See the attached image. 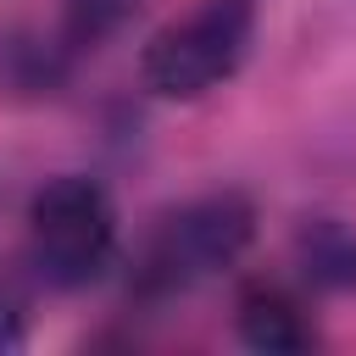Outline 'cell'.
Returning <instances> with one entry per match:
<instances>
[{
  "mask_svg": "<svg viewBox=\"0 0 356 356\" xmlns=\"http://www.w3.org/2000/svg\"><path fill=\"white\" fill-rule=\"evenodd\" d=\"M256 239V200L245 189H206L178 206H167L145 239L134 245L128 289L139 300H172L189 295L206 278H222L245 261Z\"/></svg>",
  "mask_w": 356,
  "mask_h": 356,
  "instance_id": "1",
  "label": "cell"
},
{
  "mask_svg": "<svg viewBox=\"0 0 356 356\" xmlns=\"http://www.w3.org/2000/svg\"><path fill=\"white\" fill-rule=\"evenodd\" d=\"M122 217L100 178L56 172L28 200V273L44 289L78 295L117 267Z\"/></svg>",
  "mask_w": 356,
  "mask_h": 356,
  "instance_id": "2",
  "label": "cell"
},
{
  "mask_svg": "<svg viewBox=\"0 0 356 356\" xmlns=\"http://www.w3.org/2000/svg\"><path fill=\"white\" fill-rule=\"evenodd\" d=\"M261 0H195L172 22H161L139 50V83L156 100L189 106L222 89L256 44Z\"/></svg>",
  "mask_w": 356,
  "mask_h": 356,
  "instance_id": "3",
  "label": "cell"
},
{
  "mask_svg": "<svg viewBox=\"0 0 356 356\" xmlns=\"http://www.w3.org/2000/svg\"><path fill=\"white\" fill-rule=\"evenodd\" d=\"M234 334L261 356H300L323 339L306 289L289 278H245L234 295Z\"/></svg>",
  "mask_w": 356,
  "mask_h": 356,
  "instance_id": "4",
  "label": "cell"
},
{
  "mask_svg": "<svg viewBox=\"0 0 356 356\" xmlns=\"http://www.w3.org/2000/svg\"><path fill=\"white\" fill-rule=\"evenodd\" d=\"M295 261L312 289H356V228L339 217H306L295 228Z\"/></svg>",
  "mask_w": 356,
  "mask_h": 356,
  "instance_id": "5",
  "label": "cell"
},
{
  "mask_svg": "<svg viewBox=\"0 0 356 356\" xmlns=\"http://www.w3.org/2000/svg\"><path fill=\"white\" fill-rule=\"evenodd\" d=\"M61 11H67V39L95 44V39L117 33V28H128L145 11V0H61Z\"/></svg>",
  "mask_w": 356,
  "mask_h": 356,
  "instance_id": "6",
  "label": "cell"
},
{
  "mask_svg": "<svg viewBox=\"0 0 356 356\" xmlns=\"http://www.w3.org/2000/svg\"><path fill=\"white\" fill-rule=\"evenodd\" d=\"M28 323H33V273L0 256V350L22 345Z\"/></svg>",
  "mask_w": 356,
  "mask_h": 356,
  "instance_id": "7",
  "label": "cell"
}]
</instances>
